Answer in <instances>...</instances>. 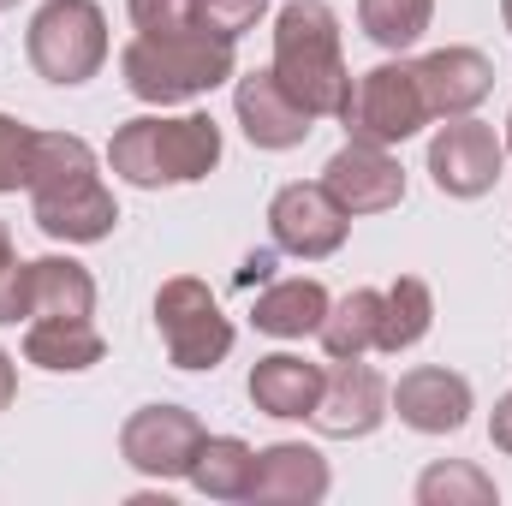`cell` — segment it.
<instances>
[{"label": "cell", "mask_w": 512, "mask_h": 506, "mask_svg": "<svg viewBox=\"0 0 512 506\" xmlns=\"http://www.w3.org/2000/svg\"><path fill=\"white\" fill-rule=\"evenodd\" d=\"M30 221L54 245H96L120 227V203L102 179L96 149L78 131H42L30 167Z\"/></svg>", "instance_id": "1"}, {"label": "cell", "mask_w": 512, "mask_h": 506, "mask_svg": "<svg viewBox=\"0 0 512 506\" xmlns=\"http://www.w3.org/2000/svg\"><path fill=\"white\" fill-rule=\"evenodd\" d=\"M280 90L316 114V120H340L352 102V72L340 54V18L328 0H286L274 12V66Z\"/></svg>", "instance_id": "2"}, {"label": "cell", "mask_w": 512, "mask_h": 506, "mask_svg": "<svg viewBox=\"0 0 512 506\" xmlns=\"http://www.w3.org/2000/svg\"><path fill=\"white\" fill-rule=\"evenodd\" d=\"M120 78L137 102L149 108H173V102H197L209 90H221L227 78H239V54L227 36L215 30H173V36H131L120 48Z\"/></svg>", "instance_id": "3"}, {"label": "cell", "mask_w": 512, "mask_h": 506, "mask_svg": "<svg viewBox=\"0 0 512 506\" xmlns=\"http://www.w3.org/2000/svg\"><path fill=\"white\" fill-rule=\"evenodd\" d=\"M108 167L137 191L197 185L221 167V126L209 114H137L114 131Z\"/></svg>", "instance_id": "4"}, {"label": "cell", "mask_w": 512, "mask_h": 506, "mask_svg": "<svg viewBox=\"0 0 512 506\" xmlns=\"http://www.w3.org/2000/svg\"><path fill=\"white\" fill-rule=\"evenodd\" d=\"M24 54L36 78L78 90L108 66V12L96 0H42L24 30Z\"/></svg>", "instance_id": "5"}, {"label": "cell", "mask_w": 512, "mask_h": 506, "mask_svg": "<svg viewBox=\"0 0 512 506\" xmlns=\"http://www.w3.org/2000/svg\"><path fill=\"white\" fill-rule=\"evenodd\" d=\"M155 328L173 370H215L233 352V322L221 316V298L197 274H173L155 292Z\"/></svg>", "instance_id": "6"}, {"label": "cell", "mask_w": 512, "mask_h": 506, "mask_svg": "<svg viewBox=\"0 0 512 506\" xmlns=\"http://www.w3.org/2000/svg\"><path fill=\"white\" fill-rule=\"evenodd\" d=\"M340 120H346L352 137L393 149V143L417 137L435 114H429V102H423L417 66H411V60H382V66H370V72L352 84V102H346Z\"/></svg>", "instance_id": "7"}, {"label": "cell", "mask_w": 512, "mask_h": 506, "mask_svg": "<svg viewBox=\"0 0 512 506\" xmlns=\"http://www.w3.org/2000/svg\"><path fill=\"white\" fill-rule=\"evenodd\" d=\"M203 423L197 411L185 405H137L120 429V459H126L137 477H155V483H173V477H191L197 465V447H203Z\"/></svg>", "instance_id": "8"}, {"label": "cell", "mask_w": 512, "mask_h": 506, "mask_svg": "<svg viewBox=\"0 0 512 506\" xmlns=\"http://www.w3.org/2000/svg\"><path fill=\"white\" fill-rule=\"evenodd\" d=\"M268 233L286 256H304V262H322L346 245L352 233V215L334 203V191L322 179H298V185H280L274 203H268Z\"/></svg>", "instance_id": "9"}, {"label": "cell", "mask_w": 512, "mask_h": 506, "mask_svg": "<svg viewBox=\"0 0 512 506\" xmlns=\"http://www.w3.org/2000/svg\"><path fill=\"white\" fill-rule=\"evenodd\" d=\"M501 167H507V143L495 137V126H483L471 114L447 120L429 137V179L441 197H483V191H495Z\"/></svg>", "instance_id": "10"}, {"label": "cell", "mask_w": 512, "mask_h": 506, "mask_svg": "<svg viewBox=\"0 0 512 506\" xmlns=\"http://www.w3.org/2000/svg\"><path fill=\"white\" fill-rule=\"evenodd\" d=\"M387 399H393V387H387L364 358H334V370L322 381V399H316L310 423H316V435H328V441H358V435H376V429H382Z\"/></svg>", "instance_id": "11"}, {"label": "cell", "mask_w": 512, "mask_h": 506, "mask_svg": "<svg viewBox=\"0 0 512 506\" xmlns=\"http://www.w3.org/2000/svg\"><path fill=\"white\" fill-rule=\"evenodd\" d=\"M322 185L334 191V203L346 215H387V209L405 203V167L393 161V149L364 143V137H352L346 149L328 155Z\"/></svg>", "instance_id": "12"}, {"label": "cell", "mask_w": 512, "mask_h": 506, "mask_svg": "<svg viewBox=\"0 0 512 506\" xmlns=\"http://www.w3.org/2000/svg\"><path fill=\"white\" fill-rule=\"evenodd\" d=\"M387 405L417 435H459L471 423V381L459 370H447V364H417V370L399 376Z\"/></svg>", "instance_id": "13"}, {"label": "cell", "mask_w": 512, "mask_h": 506, "mask_svg": "<svg viewBox=\"0 0 512 506\" xmlns=\"http://www.w3.org/2000/svg\"><path fill=\"white\" fill-rule=\"evenodd\" d=\"M417 66V84H423V102L435 120H459V114H477L495 90V60L483 48H435Z\"/></svg>", "instance_id": "14"}, {"label": "cell", "mask_w": 512, "mask_h": 506, "mask_svg": "<svg viewBox=\"0 0 512 506\" xmlns=\"http://www.w3.org/2000/svg\"><path fill=\"white\" fill-rule=\"evenodd\" d=\"M334 489V471L316 447L304 441H274V447H256V471H251V495L245 501L262 506H316L328 501Z\"/></svg>", "instance_id": "15"}, {"label": "cell", "mask_w": 512, "mask_h": 506, "mask_svg": "<svg viewBox=\"0 0 512 506\" xmlns=\"http://www.w3.org/2000/svg\"><path fill=\"white\" fill-rule=\"evenodd\" d=\"M233 114H239V126L251 137L256 149H298L310 131H316V114H304L286 90H280V78L274 72H245L239 84H233Z\"/></svg>", "instance_id": "16"}, {"label": "cell", "mask_w": 512, "mask_h": 506, "mask_svg": "<svg viewBox=\"0 0 512 506\" xmlns=\"http://www.w3.org/2000/svg\"><path fill=\"white\" fill-rule=\"evenodd\" d=\"M322 381H328L322 364H310V358H298V352H268V358L251 364L245 393H251V405L262 417L310 423V411H316V399H322Z\"/></svg>", "instance_id": "17"}, {"label": "cell", "mask_w": 512, "mask_h": 506, "mask_svg": "<svg viewBox=\"0 0 512 506\" xmlns=\"http://www.w3.org/2000/svg\"><path fill=\"white\" fill-rule=\"evenodd\" d=\"M108 358V340L96 334L90 316H36L24 322V364L48 370V376H78L96 370Z\"/></svg>", "instance_id": "18"}, {"label": "cell", "mask_w": 512, "mask_h": 506, "mask_svg": "<svg viewBox=\"0 0 512 506\" xmlns=\"http://www.w3.org/2000/svg\"><path fill=\"white\" fill-rule=\"evenodd\" d=\"M328 286L322 280H310V274H292V280H274V286H262L256 292V310L251 322L262 334H274V340H304V334H316L322 328V316H328Z\"/></svg>", "instance_id": "19"}, {"label": "cell", "mask_w": 512, "mask_h": 506, "mask_svg": "<svg viewBox=\"0 0 512 506\" xmlns=\"http://www.w3.org/2000/svg\"><path fill=\"white\" fill-rule=\"evenodd\" d=\"M36 316H96V280L72 256H36L30 262V322Z\"/></svg>", "instance_id": "20"}, {"label": "cell", "mask_w": 512, "mask_h": 506, "mask_svg": "<svg viewBox=\"0 0 512 506\" xmlns=\"http://www.w3.org/2000/svg\"><path fill=\"white\" fill-rule=\"evenodd\" d=\"M322 352L328 358H364V352H376V334H382V292L376 286H352L346 298H334L328 304V316H322Z\"/></svg>", "instance_id": "21"}, {"label": "cell", "mask_w": 512, "mask_h": 506, "mask_svg": "<svg viewBox=\"0 0 512 506\" xmlns=\"http://www.w3.org/2000/svg\"><path fill=\"white\" fill-rule=\"evenodd\" d=\"M251 471H256L251 441H239V435H203L197 465H191V483L209 501H245L251 495Z\"/></svg>", "instance_id": "22"}, {"label": "cell", "mask_w": 512, "mask_h": 506, "mask_svg": "<svg viewBox=\"0 0 512 506\" xmlns=\"http://www.w3.org/2000/svg\"><path fill=\"white\" fill-rule=\"evenodd\" d=\"M429 328H435V292H429V280L399 274L382 292V334H376V352H411Z\"/></svg>", "instance_id": "23"}, {"label": "cell", "mask_w": 512, "mask_h": 506, "mask_svg": "<svg viewBox=\"0 0 512 506\" xmlns=\"http://www.w3.org/2000/svg\"><path fill=\"white\" fill-rule=\"evenodd\" d=\"M429 18H435V0H358L364 36H370L376 48H387V54L417 48L423 30H429Z\"/></svg>", "instance_id": "24"}, {"label": "cell", "mask_w": 512, "mask_h": 506, "mask_svg": "<svg viewBox=\"0 0 512 506\" xmlns=\"http://www.w3.org/2000/svg\"><path fill=\"white\" fill-rule=\"evenodd\" d=\"M417 501L423 506H495L501 489L489 471H477L471 459H441L417 477Z\"/></svg>", "instance_id": "25"}, {"label": "cell", "mask_w": 512, "mask_h": 506, "mask_svg": "<svg viewBox=\"0 0 512 506\" xmlns=\"http://www.w3.org/2000/svg\"><path fill=\"white\" fill-rule=\"evenodd\" d=\"M36 137H42V131H30L24 120H12V114H0V197L30 185V167H36Z\"/></svg>", "instance_id": "26"}, {"label": "cell", "mask_w": 512, "mask_h": 506, "mask_svg": "<svg viewBox=\"0 0 512 506\" xmlns=\"http://www.w3.org/2000/svg\"><path fill=\"white\" fill-rule=\"evenodd\" d=\"M137 36H173V30H197V0H126Z\"/></svg>", "instance_id": "27"}, {"label": "cell", "mask_w": 512, "mask_h": 506, "mask_svg": "<svg viewBox=\"0 0 512 506\" xmlns=\"http://www.w3.org/2000/svg\"><path fill=\"white\" fill-rule=\"evenodd\" d=\"M262 12H268V0H197V24L227 36V42H239L245 30H256Z\"/></svg>", "instance_id": "28"}, {"label": "cell", "mask_w": 512, "mask_h": 506, "mask_svg": "<svg viewBox=\"0 0 512 506\" xmlns=\"http://www.w3.org/2000/svg\"><path fill=\"white\" fill-rule=\"evenodd\" d=\"M30 322V262H6L0 268V328H18Z\"/></svg>", "instance_id": "29"}, {"label": "cell", "mask_w": 512, "mask_h": 506, "mask_svg": "<svg viewBox=\"0 0 512 506\" xmlns=\"http://www.w3.org/2000/svg\"><path fill=\"white\" fill-rule=\"evenodd\" d=\"M489 441H495L501 453H512V393L495 399V411H489Z\"/></svg>", "instance_id": "30"}, {"label": "cell", "mask_w": 512, "mask_h": 506, "mask_svg": "<svg viewBox=\"0 0 512 506\" xmlns=\"http://www.w3.org/2000/svg\"><path fill=\"white\" fill-rule=\"evenodd\" d=\"M12 399H18V364H12V352L0 346V411H6Z\"/></svg>", "instance_id": "31"}, {"label": "cell", "mask_w": 512, "mask_h": 506, "mask_svg": "<svg viewBox=\"0 0 512 506\" xmlns=\"http://www.w3.org/2000/svg\"><path fill=\"white\" fill-rule=\"evenodd\" d=\"M12 256H18V251H12V233H6V221H0V268H6Z\"/></svg>", "instance_id": "32"}, {"label": "cell", "mask_w": 512, "mask_h": 506, "mask_svg": "<svg viewBox=\"0 0 512 506\" xmlns=\"http://www.w3.org/2000/svg\"><path fill=\"white\" fill-rule=\"evenodd\" d=\"M501 143H507V155H512V114H507V137H501Z\"/></svg>", "instance_id": "33"}, {"label": "cell", "mask_w": 512, "mask_h": 506, "mask_svg": "<svg viewBox=\"0 0 512 506\" xmlns=\"http://www.w3.org/2000/svg\"><path fill=\"white\" fill-rule=\"evenodd\" d=\"M501 12H507V30H512V0H501Z\"/></svg>", "instance_id": "34"}, {"label": "cell", "mask_w": 512, "mask_h": 506, "mask_svg": "<svg viewBox=\"0 0 512 506\" xmlns=\"http://www.w3.org/2000/svg\"><path fill=\"white\" fill-rule=\"evenodd\" d=\"M6 6H18V0H0V12H6Z\"/></svg>", "instance_id": "35"}]
</instances>
